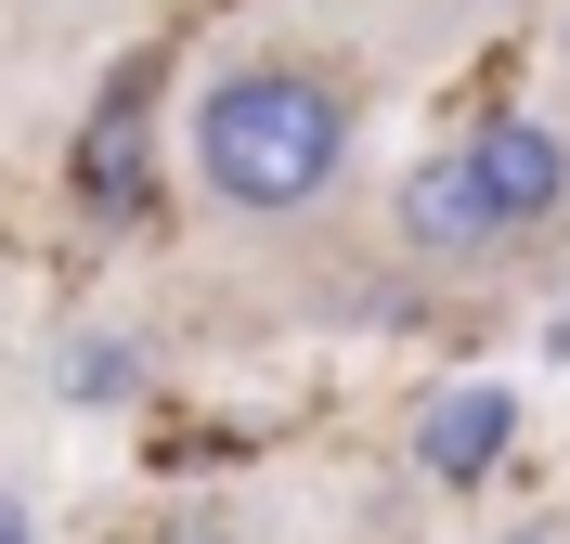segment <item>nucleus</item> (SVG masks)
I'll return each instance as SVG.
<instances>
[{
	"instance_id": "f257e3e1",
	"label": "nucleus",
	"mask_w": 570,
	"mask_h": 544,
	"mask_svg": "<svg viewBox=\"0 0 570 544\" xmlns=\"http://www.w3.org/2000/svg\"><path fill=\"white\" fill-rule=\"evenodd\" d=\"M337 169H351V105L312 66H234V78L195 91V181L220 208L285 220V208H312Z\"/></svg>"
},
{
	"instance_id": "f03ea898",
	"label": "nucleus",
	"mask_w": 570,
	"mask_h": 544,
	"mask_svg": "<svg viewBox=\"0 0 570 544\" xmlns=\"http://www.w3.org/2000/svg\"><path fill=\"white\" fill-rule=\"evenodd\" d=\"M505 441H519V402H505L493 376H454V389H428V415H415V467L441 479V493H480V479L505 467Z\"/></svg>"
},
{
	"instance_id": "7ed1b4c3",
	"label": "nucleus",
	"mask_w": 570,
	"mask_h": 544,
	"mask_svg": "<svg viewBox=\"0 0 570 544\" xmlns=\"http://www.w3.org/2000/svg\"><path fill=\"white\" fill-rule=\"evenodd\" d=\"M466 169H480V195H493L505 234L558 220V195H570V144L544 130V117H493V130H466Z\"/></svg>"
},
{
	"instance_id": "20e7f679",
	"label": "nucleus",
	"mask_w": 570,
	"mask_h": 544,
	"mask_svg": "<svg viewBox=\"0 0 570 544\" xmlns=\"http://www.w3.org/2000/svg\"><path fill=\"white\" fill-rule=\"evenodd\" d=\"M402 234H415L428 259L505 247V220H493V195H480V169H466V144H441V156H415V169H402Z\"/></svg>"
},
{
	"instance_id": "39448f33",
	"label": "nucleus",
	"mask_w": 570,
	"mask_h": 544,
	"mask_svg": "<svg viewBox=\"0 0 570 544\" xmlns=\"http://www.w3.org/2000/svg\"><path fill=\"white\" fill-rule=\"evenodd\" d=\"M52 389L66 402H130L142 363H130V337H66V350H52Z\"/></svg>"
},
{
	"instance_id": "423d86ee",
	"label": "nucleus",
	"mask_w": 570,
	"mask_h": 544,
	"mask_svg": "<svg viewBox=\"0 0 570 544\" xmlns=\"http://www.w3.org/2000/svg\"><path fill=\"white\" fill-rule=\"evenodd\" d=\"M27 532H39V518H27V506H13V493H0V544H27Z\"/></svg>"
},
{
	"instance_id": "0eeeda50",
	"label": "nucleus",
	"mask_w": 570,
	"mask_h": 544,
	"mask_svg": "<svg viewBox=\"0 0 570 544\" xmlns=\"http://www.w3.org/2000/svg\"><path fill=\"white\" fill-rule=\"evenodd\" d=\"M558 52H570V39H558Z\"/></svg>"
}]
</instances>
